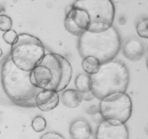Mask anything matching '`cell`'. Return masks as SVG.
Segmentation results:
<instances>
[{
    "mask_svg": "<svg viewBox=\"0 0 148 139\" xmlns=\"http://www.w3.org/2000/svg\"><path fill=\"white\" fill-rule=\"evenodd\" d=\"M123 54L128 60L138 61L145 54V46L143 42L138 39H131L124 43Z\"/></svg>",
    "mask_w": 148,
    "mask_h": 139,
    "instance_id": "7c38bea8",
    "label": "cell"
},
{
    "mask_svg": "<svg viewBox=\"0 0 148 139\" xmlns=\"http://www.w3.org/2000/svg\"><path fill=\"white\" fill-rule=\"evenodd\" d=\"M95 139H129V130L126 124L113 125L103 120L95 132Z\"/></svg>",
    "mask_w": 148,
    "mask_h": 139,
    "instance_id": "9c48e42d",
    "label": "cell"
},
{
    "mask_svg": "<svg viewBox=\"0 0 148 139\" xmlns=\"http://www.w3.org/2000/svg\"><path fill=\"white\" fill-rule=\"evenodd\" d=\"M90 139H92V138H91ZM94 139H95V138H94Z\"/></svg>",
    "mask_w": 148,
    "mask_h": 139,
    "instance_id": "603a6c76",
    "label": "cell"
},
{
    "mask_svg": "<svg viewBox=\"0 0 148 139\" xmlns=\"http://www.w3.org/2000/svg\"><path fill=\"white\" fill-rule=\"evenodd\" d=\"M137 34L143 39H148V20L147 18L140 21L136 27Z\"/></svg>",
    "mask_w": 148,
    "mask_h": 139,
    "instance_id": "ac0fdd59",
    "label": "cell"
},
{
    "mask_svg": "<svg viewBox=\"0 0 148 139\" xmlns=\"http://www.w3.org/2000/svg\"><path fill=\"white\" fill-rule=\"evenodd\" d=\"M52 79L50 70L46 66L38 64L30 72V81L39 90L46 89Z\"/></svg>",
    "mask_w": 148,
    "mask_h": 139,
    "instance_id": "8fae6325",
    "label": "cell"
},
{
    "mask_svg": "<svg viewBox=\"0 0 148 139\" xmlns=\"http://www.w3.org/2000/svg\"><path fill=\"white\" fill-rule=\"evenodd\" d=\"M12 20L11 17L6 14H0V30L4 32L10 30L12 27Z\"/></svg>",
    "mask_w": 148,
    "mask_h": 139,
    "instance_id": "d6986e66",
    "label": "cell"
},
{
    "mask_svg": "<svg viewBox=\"0 0 148 139\" xmlns=\"http://www.w3.org/2000/svg\"><path fill=\"white\" fill-rule=\"evenodd\" d=\"M101 115L113 125L126 124L132 113V102L126 93H116L100 100Z\"/></svg>",
    "mask_w": 148,
    "mask_h": 139,
    "instance_id": "8992f818",
    "label": "cell"
},
{
    "mask_svg": "<svg viewBox=\"0 0 148 139\" xmlns=\"http://www.w3.org/2000/svg\"><path fill=\"white\" fill-rule=\"evenodd\" d=\"M59 96L56 91L40 90L35 97V105L42 111H50L59 104Z\"/></svg>",
    "mask_w": 148,
    "mask_h": 139,
    "instance_id": "30bf717a",
    "label": "cell"
},
{
    "mask_svg": "<svg viewBox=\"0 0 148 139\" xmlns=\"http://www.w3.org/2000/svg\"><path fill=\"white\" fill-rule=\"evenodd\" d=\"M40 139H65V138L56 132H48L44 133Z\"/></svg>",
    "mask_w": 148,
    "mask_h": 139,
    "instance_id": "44dd1931",
    "label": "cell"
},
{
    "mask_svg": "<svg viewBox=\"0 0 148 139\" xmlns=\"http://www.w3.org/2000/svg\"><path fill=\"white\" fill-rule=\"evenodd\" d=\"M101 65V63L98 59L91 56L83 58L82 62V69L88 75L96 73L99 70Z\"/></svg>",
    "mask_w": 148,
    "mask_h": 139,
    "instance_id": "9a60e30c",
    "label": "cell"
},
{
    "mask_svg": "<svg viewBox=\"0 0 148 139\" xmlns=\"http://www.w3.org/2000/svg\"><path fill=\"white\" fill-rule=\"evenodd\" d=\"M69 134L72 139H90L93 133L89 122L79 119L71 123Z\"/></svg>",
    "mask_w": 148,
    "mask_h": 139,
    "instance_id": "4fadbf2b",
    "label": "cell"
},
{
    "mask_svg": "<svg viewBox=\"0 0 148 139\" xmlns=\"http://www.w3.org/2000/svg\"><path fill=\"white\" fill-rule=\"evenodd\" d=\"M17 36H18V34L16 33L14 30H7V31L4 32V34H3V39H4V41L7 43V44L12 45L14 44L15 43V41H17Z\"/></svg>",
    "mask_w": 148,
    "mask_h": 139,
    "instance_id": "ffe728a7",
    "label": "cell"
},
{
    "mask_svg": "<svg viewBox=\"0 0 148 139\" xmlns=\"http://www.w3.org/2000/svg\"><path fill=\"white\" fill-rule=\"evenodd\" d=\"M45 55V47L38 38L21 33L11 46L10 59L18 69L30 72L40 62Z\"/></svg>",
    "mask_w": 148,
    "mask_h": 139,
    "instance_id": "277c9868",
    "label": "cell"
},
{
    "mask_svg": "<svg viewBox=\"0 0 148 139\" xmlns=\"http://www.w3.org/2000/svg\"><path fill=\"white\" fill-rule=\"evenodd\" d=\"M2 56V50L1 49V48H0V57Z\"/></svg>",
    "mask_w": 148,
    "mask_h": 139,
    "instance_id": "7402d4cb",
    "label": "cell"
},
{
    "mask_svg": "<svg viewBox=\"0 0 148 139\" xmlns=\"http://www.w3.org/2000/svg\"><path fill=\"white\" fill-rule=\"evenodd\" d=\"M32 128L36 133H41L46 128V120L41 116H37L32 120Z\"/></svg>",
    "mask_w": 148,
    "mask_h": 139,
    "instance_id": "e0dca14e",
    "label": "cell"
},
{
    "mask_svg": "<svg viewBox=\"0 0 148 139\" xmlns=\"http://www.w3.org/2000/svg\"><path fill=\"white\" fill-rule=\"evenodd\" d=\"M121 49V38L115 27L101 32L86 31L78 40V51L82 58L94 56L101 64L114 60Z\"/></svg>",
    "mask_w": 148,
    "mask_h": 139,
    "instance_id": "7a4b0ae2",
    "label": "cell"
},
{
    "mask_svg": "<svg viewBox=\"0 0 148 139\" xmlns=\"http://www.w3.org/2000/svg\"><path fill=\"white\" fill-rule=\"evenodd\" d=\"M75 87L81 94L90 92V78L87 74H79L75 79Z\"/></svg>",
    "mask_w": 148,
    "mask_h": 139,
    "instance_id": "2e32d148",
    "label": "cell"
},
{
    "mask_svg": "<svg viewBox=\"0 0 148 139\" xmlns=\"http://www.w3.org/2000/svg\"><path fill=\"white\" fill-rule=\"evenodd\" d=\"M90 93L101 100L116 94L126 93L130 83L128 68L119 61H110L101 64L98 72L90 75Z\"/></svg>",
    "mask_w": 148,
    "mask_h": 139,
    "instance_id": "3957f363",
    "label": "cell"
},
{
    "mask_svg": "<svg viewBox=\"0 0 148 139\" xmlns=\"http://www.w3.org/2000/svg\"><path fill=\"white\" fill-rule=\"evenodd\" d=\"M90 25L89 16L83 10L70 6L66 10L64 27L70 34L79 37L85 32L89 30Z\"/></svg>",
    "mask_w": 148,
    "mask_h": 139,
    "instance_id": "ba28073f",
    "label": "cell"
},
{
    "mask_svg": "<svg viewBox=\"0 0 148 139\" xmlns=\"http://www.w3.org/2000/svg\"><path fill=\"white\" fill-rule=\"evenodd\" d=\"M83 100V96L76 89H66L62 94V102L68 108H76L79 107Z\"/></svg>",
    "mask_w": 148,
    "mask_h": 139,
    "instance_id": "5bb4252c",
    "label": "cell"
},
{
    "mask_svg": "<svg viewBox=\"0 0 148 139\" xmlns=\"http://www.w3.org/2000/svg\"><path fill=\"white\" fill-rule=\"evenodd\" d=\"M30 72L18 69L10 57L3 63L1 81L3 90L14 104L25 107H36L35 97L40 90L33 86L30 81Z\"/></svg>",
    "mask_w": 148,
    "mask_h": 139,
    "instance_id": "6da1fadb",
    "label": "cell"
},
{
    "mask_svg": "<svg viewBox=\"0 0 148 139\" xmlns=\"http://www.w3.org/2000/svg\"><path fill=\"white\" fill-rule=\"evenodd\" d=\"M72 6L88 14L90 20L88 31H103L113 26L115 7L112 0H77Z\"/></svg>",
    "mask_w": 148,
    "mask_h": 139,
    "instance_id": "5b68a950",
    "label": "cell"
},
{
    "mask_svg": "<svg viewBox=\"0 0 148 139\" xmlns=\"http://www.w3.org/2000/svg\"><path fill=\"white\" fill-rule=\"evenodd\" d=\"M39 64L46 66L50 70L52 79L46 90L62 92L67 87L72 77L70 62L62 55L56 53L45 54Z\"/></svg>",
    "mask_w": 148,
    "mask_h": 139,
    "instance_id": "52a82bcc",
    "label": "cell"
}]
</instances>
